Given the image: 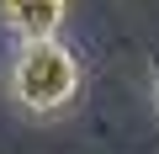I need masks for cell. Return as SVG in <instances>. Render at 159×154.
Listing matches in <instances>:
<instances>
[{
    "mask_svg": "<svg viewBox=\"0 0 159 154\" xmlns=\"http://www.w3.org/2000/svg\"><path fill=\"white\" fill-rule=\"evenodd\" d=\"M64 21H69V0H0V27L16 43L58 37Z\"/></svg>",
    "mask_w": 159,
    "mask_h": 154,
    "instance_id": "cell-2",
    "label": "cell"
},
{
    "mask_svg": "<svg viewBox=\"0 0 159 154\" xmlns=\"http://www.w3.org/2000/svg\"><path fill=\"white\" fill-rule=\"evenodd\" d=\"M148 85H154V106H159V48L148 53Z\"/></svg>",
    "mask_w": 159,
    "mask_h": 154,
    "instance_id": "cell-3",
    "label": "cell"
},
{
    "mask_svg": "<svg viewBox=\"0 0 159 154\" xmlns=\"http://www.w3.org/2000/svg\"><path fill=\"white\" fill-rule=\"evenodd\" d=\"M11 101L37 117V122H58L80 106L85 96V64L64 37H37V43H16L11 74H6Z\"/></svg>",
    "mask_w": 159,
    "mask_h": 154,
    "instance_id": "cell-1",
    "label": "cell"
}]
</instances>
